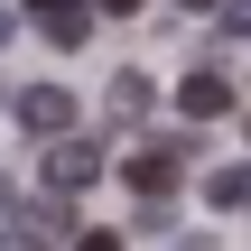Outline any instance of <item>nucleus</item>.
I'll list each match as a JSON object with an SVG mask.
<instances>
[{
  "label": "nucleus",
  "mask_w": 251,
  "mask_h": 251,
  "mask_svg": "<svg viewBox=\"0 0 251 251\" xmlns=\"http://www.w3.org/2000/svg\"><path fill=\"white\" fill-rule=\"evenodd\" d=\"M112 112H121V121H140V112H149V84H140V75H121V84H112Z\"/></svg>",
  "instance_id": "8"
},
{
  "label": "nucleus",
  "mask_w": 251,
  "mask_h": 251,
  "mask_svg": "<svg viewBox=\"0 0 251 251\" xmlns=\"http://www.w3.org/2000/svg\"><path fill=\"white\" fill-rule=\"evenodd\" d=\"M205 196L233 214V205H251V168H224V177H205Z\"/></svg>",
  "instance_id": "7"
},
{
  "label": "nucleus",
  "mask_w": 251,
  "mask_h": 251,
  "mask_svg": "<svg viewBox=\"0 0 251 251\" xmlns=\"http://www.w3.org/2000/svg\"><path fill=\"white\" fill-rule=\"evenodd\" d=\"M177 112H186V121H214V112H233V75H214V65H196V75L177 84Z\"/></svg>",
  "instance_id": "4"
},
{
  "label": "nucleus",
  "mask_w": 251,
  "mask_h": 251,
  "mask_svg": "<svg viewBox=\"0 0 251 251\" xmlns=\"http://www.w3.org/2000/svg\"><path fill=\"white\" fill-rule=\"evenodd\" d=\"M102 9H112V19H130V9H140V0H102Z\"/></svg>",
  "instance_id": "10"
},
{
  "label": "nucleus",
  "mask_w": 251,
  "mask_h": 251,
  "mask_svg": "<svg viewBox=\"0 0 251 251\" xmlns=\"http://www.w3.org/2000/svg\"><path fill=\"white\" fill-rule=\"evenodd\" d=\"M28 9H37V28H47L56 47H84V28L102 19V0H28Z\"/></svg>",
  "instance_id": "5"
},
{
  "label": "nucleus",
  "mask_w": 251,
  "mask_h": 251,
  "mask_svg": "<svg viewBox=\"0 0 251 251\" xmlns=\"http://www.w3.org/2000/svg\"><path fill=\"white\" fill-rule=\"evenodd\" d=\"M65 251H121V242H112V233H75Z\"/></svg>",
  "instance_id": "9"
},
{
  "label": "nucleus",
  "mask_w": 251,
  "mask_h": 251,
  "mask_svg": "<svg viewBox=\"0 0 251 251\" xmlns=\"http://www.w3.org/2000/svg\"><path fill=\"white\" fill-rule=\"evenodd\" d=\"M19 214V242H65V196H37V205H9Z\"/></svg>",
  "instance_id": "6"
},
{
  "label": "nucleus",
  "mask_w": 251,
  "mask_h": 251,
  "mask_svg": "<svg viewBox=\"0 0 251 251\" xmlns=\"http://www.w3.org/2000/svg\"><path fill=\"white\" fill-rule=\"evenodd\" d=\"M19 130L65 140V130H75V93H65V84H28V93H19Z\"/></svg>",
  "instance_id": "3"
},
{
  "label": "nucleus",
  "mask_w": 251,
  "mask_h": 251,
  "mask_svg": "<svg viewBox=\"0 0 251 251\" xmlns=\"http://www.w3.org/2000/svg\"><path fill=\"white\" fill-rule=\"evenodd\" d=\"M93 177H102V149H93V140H75V130L47 140V196H84Z\"/></svg>",
  "instance_id": "1"
},
{
  "label": "nucleus",
  "mask_w": 251,
  "mask_h": 251,
  "mask_svg": "<svg viewBox=\"0 0 251 251\" xmlns=\"http://www.w3.org/2000/svg\"><path fill=\"white\" fill-rule=\"evenodd\" d=\"M186 9H224V0H186Z\"/></svg>",
  "instance_id": "11"
},
{
  "label": "nucleus",
  "mask_w": 251,
  "mask_h": 251,
  "mask_svg": "<svg viewBox=\"0 0 251 251\" xmlns=\"http://www.w3.org/2000/svg\"><path fill=\"white\" fill-rule=\"evenodd\" d=\"M121 177H130V196H140V205H168V196H177V177H186V149H177V140H158V149H140Z\"/></svg>",
  "instance_id": "2"
},
{
  "label": "nucleus",
  "mask_w": 251,
  "mask_h": 251,
  "mask_svg": "<svg viewBox=\"0 0 251 251\" xmlns=\"http://www.w3.org/2000/svg\"><path fill=\"white\" fill-rule=\"evenodd\" d=\"M0 251H19V242H0Z\"/></svg>",
  "instance_id": "12"
}]
</instances>
